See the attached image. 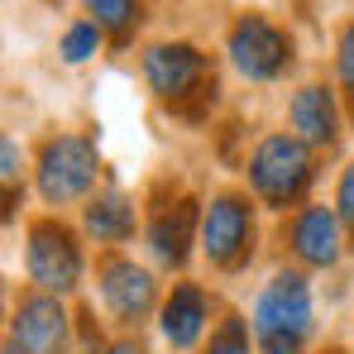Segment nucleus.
I'll list each match as a JSON object with an SVG mask.
<instances>
[{
    "label": "nucleus",
    "mask_w": 354,
    "mask_h": 354,
    "mask_svg": "<svg viewBox=\"0 0 354 354\" xmlns=\"http://www.w3.org/2000/svg\"><path fill=\"white\" fill-rule=\"evenodd\" d=\"M254 335L268 350H297L311 335V288L301 273H273L254 301Z\"/></svg>",
    "instance_id": "nucleus-1"
},
{
    "label": "nucleus",
    "mask_w": 354,
    "mask_h": 354,
    "mask_svg": "<svg viewBox=\"0 0 354 354\" xmlns=\"http://www.w3.org/2000/svg\"><path fill=\"white\" fill-rule=\"evenodd\" d=\"M249 182L268 206H292L301 192L311 187V144H301L297 134H268L259 139L254 158H249Z\"/></svg>",
    "instance_id": "nucleus-2"
},
{
    "label": "nucleus",
    "mask_w": 354,
    "mask_h": 354,
    "mask_svg": "<svg viewBox=\"0 0 354 354\" xmlns=\"http://www.w3.org/2000/svg\"><path fill=\"white\" fill-rule=\"evenodd\" d=\"M96 168H101V158H96V144L86 134H53L39 149V196L48 206L77 201L91 192Z\"/></svg>",
    "instance_id": "nucleus-3"
},
{
    "label": "nucleus",
    "mask_w": 354,
    "mask_h": 354,
    "mask_svg": "<svg viewBox=\"0 0 354 354\" xmlns=\"http://www.w3.org/2000/svg\"><path fill=\"white\" fill-rule=\"evenodd\" d=\"M144 77L149 91L168 106H182L192 96H206L216 86V67L206 53H196L192 44H153L144 53Z\"/></svg>",
    "instance_id": "nucleus-4"
},
{
    "label": "nucleus",
    "mask_w": 354,
    "mask_h": 354,
    "mask_svg": "<svg viewBox=\"0 0 354 354\" xmlns=\"http://www.w3.org/2000/svg\"><path fill=\"white\" fill-rule=\"evenodd\" d=\"M24 263H29V278L44 288L48 297H62L82 283V244L77 235L58 225V221H39L29 230V249H24Z\"/></svg>",
    "instance_id": "nucleus-5"
},
{
    "label": "nucleus",
    "mask_w": 354,
    "mask_h": 354,
    "mask_svg": "<svg viewBox=\"0 0 354 354\" xmlns=\"http://www.w3.org/2000/svg\"><path fill=\"white\" fill-rule=\"evenodd\" d=\"M225 53L249 82H273L292 67V44L278 24H268L263 15H239L235 29H230V44Z\"/></svg>",
    "instance_id": "nucleus-6"
},
{
    "label": "nucleus",
    "mask_w": 354,
    "mask_h": 354,
    "mask_svg": "<svg viewBox=\"0 0 354 354\" xmlns=\"http://www.w3.org/2000/svg\"><path fill=\"white\" fill-rule=\"evenodd\" d=\"M201 249L216 268H239L254 254V206L235 192L216 196L201 216Z\"/></svg>",
    "instance_id": "nucleus-7"
},
{
    "label": "nucleus",
    "mask_w": 354,
    "mask_h": 354,
    "mask_svg": "<svg viewBox=\"0 0 354 354\" xmlns=\"http://www.w3.org/2000/svg\"><path fill=\"white\" fill-rule=\"evenodd\" d=\"M10 340L24 354H62L67 350V311L58 306V297L34 292L15 306V330Z\"/></svg>",
    "instance_id": "nucleus-8"
},
{
    "label": "nucleus",
    "mask_w": 354,
    "mask_h": 354,
    "mask_svg": "<svg viewBox=\"0 0 354 354\" xmlns=\"http://www.w3.org/2000/svg\"><path fill=\"white\" fill-rule=\"evenodd\" d=\"M101 301L124 326L144 321L153 311V278H149V268H139L134 259H106L101 263Z\"/></svg>",
    "instance_id": "nucleus-9"
},
{
    "label": "nucleus",
    "mask_w": 354,
    "mask_h": 354,
    "mask_svg": "<svg viewBox=\"0 0 354 354\" xmlns=\"http://www.w3.org/2000/svg\"><path fill=\"white\" fill-rule=\"evenodd\" d=\"M206 321H211V297L201 292L196 283H177L173 297H168L163 311H158V330H163V340H168L173 350H192V345L201 340Z\"/></svg>",
    "instance_id": "nucleus-10"
},
{
    "label": "nucleus",
    "mask_w": 354,
    "mask_h": 354,
    "mask_svg": "<svg viewBox=\"0 0 354 354\" xmlns=\"http://www.w3.org/2000/svg\"><path fill=\"white\" fill-rule=\"evenodd\" d=\"M292 254L311 268H330L340 259V216L326 206H306L292 216Z\"/></svg>",
    "instance_id": "nucleus-11"
},
{
    "label": "nucleus",
    "mask_w": 354,
    "mask_h": 354,
    "mask_svg": "<svg viewBox=\"0 0 354 354\" xmlns=\"http://www.w3.org/2000/svg\"><path fill=\"white\" fill-rule=\"evenodd\" d=\"M288 120L301 144L330 149L340 139V106H335V91H326V86H301L288 106Z\"/></svg>",
    "instance_id": "nucleus-12"
},
{
    "label": "nucleus",
    "mask_w": 354,
    "mask_h": 354,
    "mask_svg": "<svg viewBox=\"0 0 354 354\" xmlns=\"http://www.w3.org/2000/svg\"><path fill=\"white\" fill-rule=\"evenodd\" d=\"M192 201L187 196H173V201H163L158 211H153V221H149V254L158 259V263H168L177 268L182 259H187V244H192Z\"/></svg>",
    "instance_id": "nucleus-13"
},
{
    "label": "nucleus",
    "mask_w": 354,
    "mask_h": 354,
    "mask_svg": "<svg viewBox=\"0 0 354 354\" xmlns=\"http://www.w3.org/2000/svg\"><path fill=\"white\" fill-rule=\"evenodd\" d=\"M134 221H139V211H134V201L124 192H101L86 206V230L101 244H124V239L134 235Z\"/></svg>",
    "instance_id": "nucleus-14"
},
{
    "label": "nucleus",
    "mask_w": 354,
    "mask_h": 354,
    "mask_svg": "<svg viewBox=\"0 0 354 354\" xmlns=\"http://www.w3.org/2000/svg\"><path fill=\"white\" fill-rule=\"evenodd\" d=\"M82 10L91 15V24H101L115 39H129L139 29V19H144V5L139 0H82Z\"/></svg>",
    "instance_id": "nucleus-15"
},
{
    "label": "nucleus",
    "mask_w": 354,
    "mask_h": 354,
    "mask_svg": "<svg viewBox=\"0 0 354 354\" xmlns=\"http://www.w3.org/2000/svg\"><path fill=\"white\" fill-rule=\"evenodd\" d=\"M101 24H91V19H77L67 34H62V62H86L96 48H101Z\"/></svg>",
    "instance_id": "nucleus-16"
},
{
    "label": "nucleus",
    "mask_w": 354,
    "mask_h": 354,
    "mask_svg": "<svg viewBox=\"0 0 354 354\" xmlns=\"http://www.w3.org/2000/svg\"><path fill=\"white\" fill-rule=\"evenodd\" d=\"M206 354H249V330H244V321H239V316H225L221 330L211 335Z\"/></svg>",
    "instance_id": "nucleus-17"
},
{
    "label": "nucleus",
    "mask_w": 354,
    "mask_h": 354,
    "mask_svg": "<svg viewBox=\"0 0 354 354\" xmlns=\"http://www.w3.org/2000/svg\"><path fill=\"white\" fill-rule=\"evenodd\" d=\"M335 67H340V86L354 96V19L340 29V44H335Z\"/></svg>",
    "instance_id": "nucleus-18"
},
{
    "label": "nucleus",
    "mask_w": 354,
    "mask_h": 354,
    "mask_svg": "<svg viewBox=\"0 0 354 354\" xmlns=\"http://www.w3.org/2000/svg\"><path fill=\"white\" fill-rule=\"evenodd\" d=\"M335 216H340V225L354 235V163L340 173V187H335Z\"/></svg>",
    "instance_id": "nucleus-19"
},
{
    "label": "nucleus",
    "mask_w": 354,
    "mask_h": 354,
    "mask_svg": "<svg viewBox=\"0 0 354 354\" xmlns=\"http://www.w3.org/2000/svg\"><path fill=\"white\" fill-rule=\"evenodd\" d=\"M15 173H19V149L15 139H5V187H15Z\"/></svg>",
    "instance_id": "nucleus-20"
},
{
    "label": "nucleus",
    "mask_w": 354,
    "mask_h": 354,
    "mask_svg": "<svg viewBox=\"0 0 354 354\" xmlns=\"http://www.w3.org/2000/svg\"><path fill=\"white\" fill-rule=\"evenodd\" d=\"M106 354H149V350H144L139 340H120V345H111Z\"/></svg>",
    "instance_id": "nucleus-21"
},
{
    "label": "nucleus",
    "mask_w": 354,
    "mask_h": 354,
    "mask_svg": "<svg viewBox=\"0 0 354 354\" xmlns=\"http://www.w3.org/2000/svg\"><path fill=\"white\" fill-rule=\"evenodd\" d=\"M5 354H24V350H19V345H15V340H10V350H5Z\"/></svg>",
    "instance_id": "nucleus-22"
},
{
    "label": "nucleus",
    "mask_w": 354,
    "mask_h": 354,
    "mask_svg": "<svg viewBox=\"0 0 354 354\" xmlns=\"http://www.w3.org/2000/svg\"><path fill=\"white\" fill-rule=\"evenodd\" d=\"M268 354H297V350H268Z\"/></svg>",
    "instance_id": "nucleus-23"
},
{
    "label": "nucleus",
    "mask_w": 354,
    "mask_h": 354,
    "mask_svg": "<svg viewBox=\"0 0 354 354\" xmlns=\"http://www.w3.org/2000/svg\"><path fill=\"white\" fill-rule=\"evenodd\" d=\"M330 354H340V350H330Z\"/></svg>",
    "instance_id": "nucleus-24"
}]
</instances>
